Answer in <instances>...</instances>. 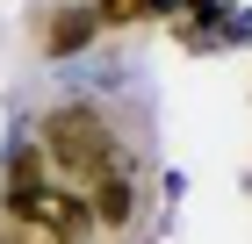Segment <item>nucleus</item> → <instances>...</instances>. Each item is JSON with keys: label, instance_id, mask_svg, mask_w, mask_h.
Returning a JSON list of instances; mask_svg holds the SVG:
<instances>
[{"label": "nucleus", "instance_id": "nucleus-1", "mask_svg": "<svg viewBox=\"0 0 252 244\" xmlns=\"http://www.w3.org/2000/svg\"><path fill=\"white\" fill-rule=\"evenodd\" d=\"M36 151H43V165H58L72 187H94L101 172H123L116 130H108V115L87 108V101H65V108L43 115L36 122Z\"/></svg>", "mask_w": 252, "mask_h": 244}, {"label": "nucleus", "instance_id": "nucleus-2", "mask_svg": "<svg viewBox=\"0 0 252 244\" xmlns=\"http://www.w3.org/2000/svg\"><path fill=\"white\" fill-rule=\"evenodd\" d=\"M43 194H51V165H43V151H36V144H22L15 158H7V194H0L7 223H36Z\"/></svg>", "mask_w": 252, "mask_h": 244}, {"label": "nucleus", "instance_id": "nucleus-3", "mask_svg": "<svg viewBox=\"0 0 252 244\" xmlns=\"http://www.w3.org/2000/svg\"><path fill=\"white\" fill-rule=\"evenodd\" d=\"M94 36H101L94 7H58V15H51V22L36 29V51H43V57H79Z\"/></svg>", "mask_w": 252, "mask_h": 244}, {"label": "nucleus", "instance_id": "nucleus-4", "mask_svg": "<svg viewBox=\"0 0 252 244\" xmlns=\"http://www.w3.org/2000/svg\"><path fill=\"white\" fill-rule=\"evenodd\" d=\"M87 216H94L101 230H130V216H137V180H130V172H101L94 187H87Z\"/></svg>", "mask_w": 252, "mask_h": 244}, {"label": "nucleus", "instance_id": "nucleus-5", "mask_svg": "<svg viewBox=\"0 0 252 244\" xmlns=\"http://www.w3.org/2000/svg\"><path fill=\"white\" fill-rule=\"evenodd\" d=\"M173 0H94V22L101 29H137V22H152V15H166Z\"/></svg>", "mask_w": 252, "mask_h": 244}, {"label": "nucleus", "instance_id": "nucleus-6", "mask_svg": "<svg viewBox=\"0 0 252 244\" xmlns=\"http://www.w3.org/2000/svg\"><path fill=\"white\" fill-rule=\"evenodd\" d=\"M0 244H65L58 230H36V223H0Z\"/></svg>", "mask_w": 252, "mask_h": 244}]
</instances>
